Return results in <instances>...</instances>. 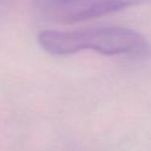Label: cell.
<instances>
[{"instance_id": "6da1fadb", "label": "cell", "mask_w": 151, "mask_h": 151, "mask_svg": "<svg viewBox=\"0 0 151 151\" xmlns=\"http://www.w3.org/2000/svg\"><path fill=\"white\" fill-rule=\"evenodd\" d=\"M38 42L52 55L94 51L105 55L149 57L151 45L139 32L123 26H92L72 31H41Z\"/></svg>"}, {"instance_id": "7a4b0ae2", "label": "cell", "mask_w": 151, "mask_h": 151, "mask_svg": "<svg viewBox=\"0 0 151 151\" xmlns=\"http://www.w3.org/2000/svg\"><path fill=\"white\" fill-rule=\"evenodd\" d=\"M138 4V0H34L38 13L57 24H77L116 13Z\"/></svg>"}, {"instance_id": "3957f363", "label": "cell", "mask_w": 151, "mask_h": 151, "mask_svg": "<svg viewBox=\"0 0 151 151\" xmlns=\"http://www.w3.org/2000/svg\"><path fill=\"white\" fill-rule=\"evenodd\" d=\"M0 1H6V0H0Z\"/></svg>"}]
</instances>
